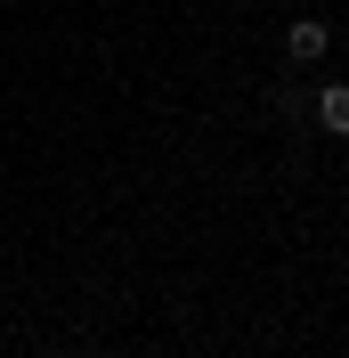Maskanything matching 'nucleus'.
<instances>
[{
  "mask_svg": "<svg viewBox=\"0 0 349 358\" xmlns=\"http://www.w3.org/2000/svg\"><path fill=\"white\" fill-rule=\"evenodd\" d=\"M325 41H333L325 17H292V33H284V49H292V57H325Z\"/></svg>",
  "mask_w": 349,
  "mask_h": 358,
  "instance_id": "obj_1",
  "label": "nucleus"
},
{
  "mask_svg": "<svg viewBox=\"0 0 349 358\" xmlns=\"http://www.w3.org/2000/svg\"><path fill=\"white\" fill-rule=\"evenodd\" d=\"M317 122L349 138V82H325V90H317Z\"/></svg>",
  "mask_w": 349,
  "mask_h": 358,
  "instance_id": "obj_2",
  "label": "nucleus"
}]
</instances>
